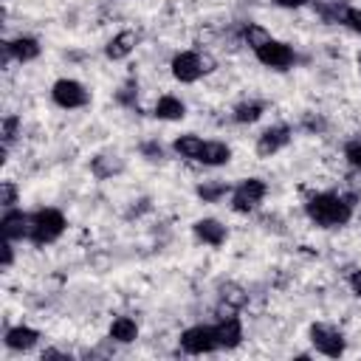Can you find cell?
Returning a JSON list of instances; mask_svg holds the SVG:
<instances>
[{
	"label": "cell",
	"instance_id": "obj_1",
	"mask_svg": "<svg viewBox=\"0 0 361 361\" xmlns=\"http://www.w3.org/2000/svg\"><path fill=\"white\" fill-rule=\"evenodd\" d=\"M305 214L319 228H344L353 220V197L338 192H316L307 197Z\"/></svg>",
	"mask_w": 361,
	"mask_h": 361
},
{
	"label": "cell",
	"instance_id": "obj_9",
	"mask_svg": "<svg viewBox=\"0 0 361 361\" xmlns=\"http://www.w3.org/2000/svg\"><path fill=\"white\" fill-rule=\"evenodd\" d=\"M288 141H290V127L288 124H274V127H268V130L259 133V138H257V155L271 158L282 147H288Z\"/></svg>",
	"mask_w": 361,
	"mask_h": 361
},
{
	"label": "cell",
	"instance_id": "obj_19",
	"mask_svg": "<svg viewBox=\"0 0 361 361\" xmlns=\"http://www.w3.org/2000/svg\"><path fill=\"white\" fill-rule=\"evenodd\" d=\"M138 338V324L135 319L130 316H116L113 324H110V341H118V344H130Z\"/></svg>",
	"mask_w": 361,
	"mask_h": 361
},
{
	"label": "cell",
	"instance_id": "obj_29",
	"mask_svg": "<svg viewBox=\"0 0 361 361\" xmlns=\"http://www.w3.org/2000/svg\"><path fill=\"white\" fill-rule=\"evenodd\" d=\"M11 243H14V240L3 237V245H0V251H3V262H0V268H3V271H8L11 262H14V245H11Z\"/></svg>",
	"mask_w": 361,
	"mask_h": 361
},
{
	"label": "cell",
	"instance_id": "obj_4",
	"mask_svg": "<svg viewBox=\"0 0 361 361\" xmlns=\"http://www.w3.org/2000/svg\"><path fill=\"white\" fill-rule=\"evenodd\" d=\"M265 195H268V183L262 178H245L231 189V209L237 214H251L254 209H259Z\"/></svg>",
	"mask_w": 361,
	"mask_h": 361
},
{
	"label": "cell",
	"instance_id": "obj_28",
	"mask_svg": "<svg viewBox=\"0 0 361 361\" xmlns=\"http://www.w3.org/2000/svg\"><path fill=\"white\" fill-rule=\"evenodd\" d=\"M344 25L350 28V31H355V34H361V8H347V14H344Z\"/></svg>",
	"mask_w": 361,
	"mask_h": 361
},
{
	"label": "cell",
	"instance_id": "obj_11",
	"mask_svg": "<svg viewBox=\"0 0 361 361\" xmlns=\"http://www.w3.org/2000/svg\"><path fill=\"white\" fill-rule=\"evenodd\" d=\"M37 341H39V330H34V327H28V324H14V327H8L6 336H3V344H6L11 353H28V350L37 347Z\"/></svg>",
	"mask_w": 361,
	"mask_h": 361
},
{
	"label": "cell",
	"instance_id": "obj_12",
	"mask_svg": "<svg viewBox=\"0 0 361 361\" xmlns=\"http://www.w3.org/2000/svg\"><path fill=\"white\" fill-rule=\"evenodd\" d=\"M39 51H42V45H39L34 37H14V39L3 42V56H6V62H8V59L31 62V59L39 56Z\"/></svg>",
	"mask_w": 361,
	"mask_h": 361
},
{
	"label": "cell",
	"instance_id": "obj_23",
	"mask_svg": "<svg viewBox=\"0 0 361 361\" xmlns=\"http://www.w3.org/2000/svg\"><path fill=\"white\" fill-rule=\"evenodd\" d=\"M17 130H20V118H17V116H6V118H3V124H0V135H3V155H6V152H8V147L14 144Z\"/></svg>",
	"mask_w": 361,
	"mask_h": 361
},
{
	"label": "cell",
	"instance_id": "obj_15",
	"mask_svg": "<svg viewBox=\"0 0 361 361\" xmlns=\"http://www.w3.org/2000/svg\"><path fill=\"white\" fill-rule=\"evenodd\" d=\"M138 45V34L135 31H118L107 45H104V56L118 62V59H127Z\"/></svg>",
	"mask_w": 361,
	"mask_h": 361
},
{
	"label": "cell",
	"instance_id": "obj_24",
	"mask_svg": "<svg viewBox=\"0 0 361 361\" xmlns=\"http://www.w3.org/2000/svg\"><path fill=\"white\" fill-rule=\"evenodd\" d=\"M226 192H228L226 183H200L197 186V197L203 203H217L220 197H226Z\"/></svg>",
	"mask_w": 361,
	"mask_h": 361
},
{
	"label": "cell",
	"instance_id": "obj_31",
	"mask_svg": "<svg viewBox=\"0 0 361 361\" xmlns=\"http://www.w3.org/2000/svg\"><path fill=\"white\" fill-rule=\"evenodd\" d=\"M347 282H350V288H353V293H355V296H361V271H350V276H347Z\"/></svg>",
	"mask_w": 361,
	"mask_h": 361
},
{
	"label": "cell",
	"instance_id": "obj_13",
	"mask_svg": "<svg viewBox=\"0 0 361 361\" xmlns=\"http://www.w3.org/2000/svg\"><path fill=\"white\" fill-rule=\"evenodd\" d=\"M192 231H195V237H197L200 243L214 245V248L228 240V228H226L220 220H214V217H200V220H195Z\"/></svg>",
	"mask_w": 361,
	"mask_h": 361
},
{
	"label": "cell",
	"instance_id": "obj_3",
	"mask_svg": "<svg viewBox=\"0 0 361 361\" xmlns=\"http://www.w3.org/2000/svg\"><path fill=\"white\" fill-rule=\"evenodd\" d=\"M65 226H68V220H65V214L59 209H37L31 214V234H28V240L34 245H51L54 240L62 237Z\"/></svg>",
	"mask_w": 361,
	"mask_h": 361
},
{
	"label": "cell",
	"instance_id": "obj_33",
	"mask_svg": "<svg viewBox=\"0 0 361 361\" xmlns=\"http://www.w3.org/2000/svg\"><path fill=\"white\" fill-rule=\"evenodd\" d=\"M358 68H361V54H358Z\"/></svg>",
	"mask_w": 361,
	"mask_h": 361
},
{
	"label": "cell",
	"instance_id": "obj_26",
	"mask_svg": "<svg viewBox=\"0 0 361 361\" xmlns=\"http://www.w3.org/2000/svg\"><path fill=\"white\" fill-rule=\"evenodd\" d=\"M17 183L14 180H3L0 183V206L3 209H14V203H17Z\"/></svg>",
	"mask_w": 361,
	"mask_h": 361
},
{
	"label": "cell",
	"instance_id": "obj_16",
	"mask_svg": "<svg viewBox=\"0 0 361 361\" xmlns=\"http://www.w3.org/2000/svg\"><path fill=\"white\" fill-rule=\"evenodd\" d=\"M228 161H231V147L223 141H206L197 158V164L203 166H226Z\"/></svg>",
	"mask_w": 361,
	"mask_h": 361
},
{
	"label": "cell",
	"instance_id": "obj_7",
	"mask_svg": "<svg viewBox=\"0 0 361 361\" xmlns=\"http://www.w3.org/2000/svg\"><path fill=\"white\" fill-rule=\"evenodd\" d=\"M51 99L62 110H79V107L90 104V90L76 79H56L51 87Z\"/></svg>",
	"mask_w": 361,
	"mask_h": 361
},
{
	"label": "cell",
	"instance_id": "obj_2",
	"mask_svg": "<svg viewBox=\"0 0 361 361\" xmlns=\"http://www.w3.org/2000/svg\"><path fill=\"white\" fill-rule=\"evenodd\" d=\"M169 68H172L175 82H180V85H192V82H197L200 76H206V73H212V71H214V59H212L209 54L180 51V54H175V56H172Z\"/></svg>",
	"mask_w": 361,
	"mask_h": 361
},
{
	"label": "cell",
	"instance_id": "obj_6",
	"mask_svg": "<svg viewBox=\"0 0 361 361\" xmlns=\"http://www.w3.org/2000/svg\"><path fill=\"white\" fill-rule=\"evenodd\" d=\"M307 336H310V344H313L316 353H322V355H327V358H338V355H344L347 341H344V336H341L338 327L324 324V322H316V324H310Z\"/></svg>",
	"mask_w": 361,
	"mask_h": 361
},
{
	"label": "cell",
	"instance_id": "obj_14",
	"mask_svg": "<svg viewBox=\"0 0 361 361\" xmlns=\"http://www.w3.org/2000/svg\"><path fill=\"white\" fill-rule=\"evenodd\" d=\"M214 333H217L220 350H234L243 341V322L237 316H220V322L214 324Z\"/></svg>",
	"mask_w": 361,
	"mask_h": 361
},
{
	"label": "cell",
	"instance_id": "obj_18",
	"mask_svg": "<svg viewBox=\"0 0 361 361\" xmlns=\"http://www.w3.org/2000/svg\"><path fill=\"white\" fill-rule=\"evenodd\" d=\"M203 144H206V141H203L200 135H195V133H183V135H178V138L172 141V149H175L180 158H186V161H197Z\"/></svg>",
	"mask_w": 361,
	"mask_h": 361
},
{
	"label": "cell",
	"instance_id": "obj_32",
	"mask_svg": "<svg viewBox=\"0 0 361 361\" xmlns=\"http://www.w3.org/2000/svg\"><path fill=\"white\" fill-rule=\"evenodd\" d=\"M279 8H302V6H307V3H313V0H274Z\"/></svg>",
	"mask_w": 361,
	"mask_h": 361
},
{
	"label": "cell",
	"instance_id": "obj_10",
	"mask_svg": "<svg viewBox=\"0 0 361 361\" xmlns=\"http://www.w3.org/2000/svg\"><path fill=\"white\" fill-rule=\"evenodd\" d=\"M0 231L8 240H28V234H31V214H25L20 209H6V214L0 217Z\"/></svg>",
	"mask_w": 361,
	"mask_h": 361
},
{
	"label": "cell",
	"instance_id": "obj_21",
	"mask_svg": "<svg viewBox=\"0 0 361 361\" xmlns=\"http://www.w3.org/2000/svg\"><path fill=\"white\" fill-rule=\"evenodd\" d=\"M265 113V104L262 102H240L237 107H234V121L237 124H254L259 116Z\"/></svg>",
	"mask_w": 361,
	"mask_h": 361
},
{
	"label": "cell",
	"instance_id": "obj_5",
	"mask_svg": "<svg viewBox=\"0 0 361 361\" xmlns=\"http://www.w3.org/2000/svg\"><path fill=\"white\" fill-rule=\"evenodd\" d=\"M180 350H183L186 355H209V353L220 350L214 324H195V327H186V330L180 333Z\"/></svg>",
	"mask_w": 361,
	"mask_h": 361
},
{
	"label": "cell",
	"instance_id": "obj_30",
	"mask_svg": "<svg viewBox=\"0 0 361 361\" xmlns=\"http://www.w3.org/2000/svg\"><path fill=\"white\" fill-rule=\"evenodd\" d=\"M141 149H144V155H147V158H149V161H158V158H161V155H164V149H161V147H158V144H144V147H141Z\"/></svg>",
	"mask_w": 361,
	"mask_h": 361
},
{
	"label": "cell",
	"instance_id": "obj_20",
	"mask_svg": "<svg viewBox=\"0 0 361 361\" xmlns=\"http://www.w3.org/2000/svg\"><path fill=\"white\" fill-rule=\"evenodd\" d=\"M313 6H316V11H319V17L324 20V23H338V25H344V14H347V3L344 0H313Z\"/></svg>",
	"mask_w": 361,
	"mask_h": 361
},
{
	"label": "cell",
	"instance_id": "obj_25",
	"mask_svg": "<svg viewBox=\"0 0 361 361\" xmlns=\"http://www.w3.org/2000/svg\"><path fill=\"white\" fill-rule=\"evenodd\" d=\"M220 296H223V302H226L228 307H234V310L248 302V293H245L243 288H237V285H223V293H220Z\"/></svg>",
	"mask_w": 361,
	"mask_h": 361
},
{
	"label": "cell",
	"instance_id": "obj_22",
	"mask_svg": "<svg viewBox=\"0 0 361 361\" xmlns=\"http://www.w3.org/2000/svg\"><path fill=\"white\" fill-rule=\"evenodd\" d=\"M268 39H271V34H268L259 23H245V25H243V42H245L251 51H257V48L265 45Z\"/></svg>",
	"mask_w": 361,
	"mask_h": 361
},
{
	"label": "cell",
	"instance_id": "obj_27",
	"mask_svg": "<svg viewBox=\"0 0 361 361\" xmlns=\"http://www.w3.org/2000/svg\"><path fill=\"white\" fill-rule=\"evenodd\" d=\"M344 158H347V164H350L353 169L361 172V138L347 141V147H344Z\"/></svg>",
	"mask_w": 361,
	"mask_h": 361
},
{
	"label": "cell",
	"instance_id": "obj_8",
	"mask_svg": "<svg viewBox=\"0 0 361 361\" xmlns=\"http://www.w3.org/2000/svg\"><path fill=\"white\" fill-rule=\"evenodd\" d=\"M254 56H257L259 65H265V68H271V71H288V68L296 62L293 48H290L288 42H282V39H274V37H271L265 45H259V48L254 51Z\"/></svg>",
	"mask_w": 361,
	"mask_h": 361
},
{
	"label": "cell",
	"instance_id": "obj_17",
	"mask_svg": "<svg viewBox=\"0 0 361 361\" xmlns=\"http://www.w3.org/2000/svg\"><path fill=\"white\" fill-rule=\"evenodd\" d=\"M155 118H161V121H180L183 116H186V104L178 99V96H161L158 102H155Z\"/></svg>",
	"mask_w": 361,
	"mask_h": 361
}]
</instances>
